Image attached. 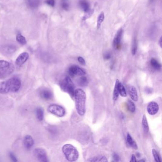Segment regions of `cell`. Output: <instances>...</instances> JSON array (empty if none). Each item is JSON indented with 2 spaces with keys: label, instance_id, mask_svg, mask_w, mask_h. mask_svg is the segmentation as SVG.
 <instances>
[{
  "label": "cell",
  "instance_id": "7a4b0ae2",
  "mask_svg": "<svg viewBox=\"0 0 162 162\" xmlns=\"http://www.w3.org/2000/svg\"><path fill=\"white\" fill-rule=\"evenodd\" d=\"M74 97L77 113L80 116H83L86 112V95L85 92L82 89H77L75 90Z\"/></svg>",
  "mask_w": 162,
  "mask_h": 162
},
{
  "label": "cell",
  "instance_id": "e0dca14e",
  "mask_svg": "<svg viewBox=\"0 0 162 162\" xmlns=\"http://www.w3.org/2000/svg\"><path fill=\"white\" fill-rule=\"evenodd\" d=\"M127 141L129 145H130V147H132L133 148L135 149V150L138 148V146L136 142L134 140L131 135L129 133L127 134Z\"/></svg>",
  "mask_w": 162,
  "mask_h": 162
},
{
  "label": "cell",
  "instance_id": "30bf717a",
  "mask_svg": "<svg viewBox=\"0 0 162 162\" xmlns=\"http://www.w3.org/2000/svg\"><path fill=\"white\" fill-rule=\"evenodd\" d=\"M29 58V55L27 52H23L21 54L16 60L15 64L17 67H21L26 62Z\"/></svg>",
  "mask_w": 162,
  "mask_h": 162
},
{
  "label": "cell",
  "instance_id": "8fae6325",
  "mask_svg": "<svg viewBox=\"0 0 162 162\" xmlns=\"http://www.w3.org/2000/svg\"><path fill=\"white\" fill-rule=\"evenodd\" d=\"M159 105L155 102H151L148 104L147 110L149 114L150 115H154L157 113L159 110Z\"/></svg>",
  "mask_w": 162,
  "mask_h": 162
},
{
  "label": "cell",
  "instance_id": "ac0fdd59",
  "mask_svg": "<svg viewBox=\"0 0 162 162\" xmlns=\"http://www.w3.org/2000/svg\"><path fill=\"white\" fill-rule=\"evenodd\" d=\"M142 125L144 132L145 133H147L149 131V128L147 117L145 116V115H144L143 118H142Z\"/></svg>",
  "mask_w": 162,
  "mask_h": 162
},
{
  "label": "cell",
  "instance_id": "6da1fadb",
  "mask_svg": "<svg viewBox=\"0 0 162 162\" xmlns=\"http://www.w3.org/2000/svg\"><path fill=\"white\" fill-rule=\"evenodd\" d=\"M21 86L20 79L16 77L0 82V94L17 92L20 89Z\"/></svg>",
  "mask_w": 162,
  "mask_h": 162
},
{
  "label": "cell",
  "instance_id": "74e56055",
  "mask_svg": "<svg viewBox=\"0 0 162 162\" xmlns=\"http://www.w3.org/2000/svg\"><path fill=\"white\" fill-rule=\"evenodd\" d=\"M100 162H108V160L105 157H100Z\"/></svg>",
  "mask_w": 162,
  "mask_h": 162
},
{
  "label": "cell",
  "instance_id": "d590c367",
  "mask_svg": "<svg viewBox=\"0 0 162 162\" xmlns=\"http://www.w3.org/2000/svg\"><path fill=\"white\" fill-rule=\"evenodd\" d=\"M104 57V59H105V60H109L111 57V55L109 52H107V53H105V54Z\"/></svg>",
  "mask_w": 162,
  "mask_h": 162
},
{
  "label": "cell",
  "instance_id": "ffe728a7",
  "mask_svg": "<svg viewBox=\"0 0 162 162\" xmlns=\"http://www.w3.org/2000/svg\"><path fill=\"white\" fill-rule=\"evenodd\" d=\"M79 5H80L81 9L85 12H86L89 10V7H90L89 5L88 2L86 1V0H80V2H79Z\"/></svg>",
  "mask_w": 162,
  "mask_h": 162
},
{
  "label": "cell",
  "instance_id": "ba28073f",
  "mask_svg": "<svg viewBox=\"0 0 162 162\" xmlns=\"http://www.w3.org/2000/svg\"><path fill=\"white\" fill-rule=\"evenodd\" d=\"M69 73L71 76H84L86 74L85 71L78 66H72L69 69Z\"/></svg>",
  "mask_w": 162,
  "mask_h": 162
},
{
  "label": "cell",
  "instance_id": "9c48e42d",
  "mask_svg": "<svg viewBox=\"0 0 162 162\" xmlns=\"http://www.w3.org/2000/svg\"><path fill=\"white\" fill-rule=\"evenodd\" d=\"M123 32V30L122 28H121L118 31L117 34L115 35L113 40V46L115 50H119L121 47V41Z\"/></svg>",
  "mask_w": 162,
  "mask_h": 162
},
{
  "label": "cell",
  "instance_id": "603a6c76",
  "mask_svg": "<svg viewBox=\"0 0 162 162\" xmlns=\"http://www.w3.org/2000/svg\"><path fill=\"white\" fill-rule=\"evenodd\" d=\"M104 14L102 11V12L100 13V15H99V17L98 18V20H97V30H99V29L100 26H101V24H102L103 21H104Z\"/></svg>",
  "mask_w": 162,
  "mask_h": 162
},
{
  "label": "cell",
  "instance_id": "7c38bea8",
  "mask_svg": "<svg viewBox=\"0 0 162 162\" xmlns=\"http://www.w3.org/2000/svg\"><path fill=\"white\" fill-rule=\"evenodd\" d=\"M1 51L4 54L9 55L12 54L16 51V48L12 45H6L2 47Z\"/></svg>",
  "mask_w": 162,
  "mask_h": 162
},
{
  "label": "cell",
  "instance_id": "60d3db41",
  "mask_svg": "<svg viewBox=\"0 0 162 162\" xmlns=\"http://www.w3.org/2000/svg\"><path fill=\"white\" fill-rule=\"evenodd\" d=\"M138 162H145V160H144V159H141V160H139Z\"/></svg>",
  "mask_w": 162,
  "mask_h": 162
},
{
  "label": "cell",
  "instance_id": "2e32d148",
  "mask_svg": "<svg viewBox=\"0 0 162 162\" xmlns=\"http://www.w3.org/2000/svg\"><path fill=\"white\" fill-rule=\"evenodd\" d=\"M119 80L117 79L115 81V85L114 89L113 95V99L114 101H117L119 97L118 91V84L119 83Z\"/></svg>",
  "mask_w": 162,
  "mask_h": 162
},
{
  "label": "cell",
  "instance_id": "5b68a950",
  "mask_svg": "<svg viewBox=\"0 0 162 162\" xmlns=\"http://www.w3.org/2000/svg\"><path fill=\"white\" fill-rule=\"evenodd\" d=\"M61 86L64 90L68 92L72 97H74L75 92L74 85L69 76H67L65 78L63 81H62Z\"/></svg>",
  "mask_w": 162,
  "mask_h": 162
},
{
  "label": "cell",
  "instance_id": "f546056e",
  "mask_svg": "<svg viewBox=\"0 0 162 162\" xmlns=\"http://www.w3.org/2000/svg\"><path fill=\"white\" fill-rule=\"evenodd\" d=\"M152 154H153V155L154 160H155L156 162H161V158H160V156L159 155L158 153L157 150L154 149H153L152 150Z\"/></svg>",
  "mask_w": 162,
  "mask_h": 162
},
{
  "label": "cell",
  "instance_id": "8d00e7d4",
  "mask_svg": "<svg viewBox=\"0 0 162 162\" xmlns=\"http://www.w3.org/2000/svg\"><path fill=\"white\" fill-rule=\"evenodd\" d=\"M137 159L135 157V155L134 154H133L132 155V157H131V159H130V162H137Z\"/></svg>",
  "mask_w": 162,
  "mask_h": 162
},
{
  "label": "cell",
  "instance_id": "8992f818",
  "mask_svg": "<svg viewBox=\"0 0 162 162\" xmlns=\"http://www.w3.org/2000/svg\"><path fill=\"white\" fill-rule=\"evenodd\" d=\"M48 111L52 114L57 115L59 117H63L65 114L66 111L63 107L58 105L52 104L48 107Z\"/></svg>",
  "mask_w": 162,
  "mask_h": 162
},
{
  "label": "cell",
  "instance_id": "e575fe53",
  "mask_svg": "<svg viewBox=\"0 0 162 162\" xmlns=\"http://www.w3.org/2000/svg\"><path fill=\"white\" fill-rule=\"evenodd\" d=\"M78 60L79 62L81 64L83 65H85L86 64L85 60L84 58H82L81 57H78Z\"/></svg>",
  "mask_w": 162,
  "mask_h": 162
},
{
  "label": "cell",
  "instance_id": "5bb4252c",
  "mask_svg": "<svg viewBox=\"0 0 162 162\" xmlns=\"http://www.w3.org/2000/svg\"><path fill=\"white\" fill-rule=\"evenodd\" d=\"M24 144L26 148L30 149L34 144V139L31 135H26L24 138Z\"/></svg>",
  "mask_w": 162,
  "mask_h": 162
},
{
  "label": "cell",
  "instance_id": "277c9868",
  "mask_svg": "<svg viewBox=\"0 0 162 162\" xmlns=\"http://www.w3.org/2000/svg\"><path fill=\"white\" fill-rule=\"evenodd\" d=\"M15 67L10 62L0 60V79H6L14 72Z\"/></svg>",
  "mask_w": 162,
  "mask_h": 162
},
{
  "label": "cell",
  "instance_id": "4dcf8cb0",
  "mask_svg": "<svg viewBox=\"0 0 162 162\" xmlns=\"http://www.w3.org/2000/svg\"><path fill=\"white\" fill-rule=\"evenodd\" d=\"M45 3L48 5L54 7L55 5V0H46Z\"/></svg>",
  "mask_w": 162,
  "mask_h": 162
},
{
  "label": "cell",
  "instance_id": "f1b7e54d",
  "mask_svg": "<svg viewBox=\"0 0 162 162\" xmlns=\"http://www.w3.org/2000/svg\"><path fill=\"white\" fill-rule=\"evenodd\" d=\"M79 84L82 87H85L87 86L88 84V80L87 77H81L79 80Z\"/></svg>",
  "mask_w": 162,
  "mask_h": 162
},
{
  "label": "cell",
  "instance_id": "cb8c5ba5",
  "mask_svg": "<svg viewBox=\"0 0 162 162\" xmlns=\"http://www.w3.org/2000/svg\"><path fill=\"white\" fill-rule=\"evenodd\" d=\"M29 5L31 8H36L40 5V0H27Z\"/></svg>",
  "mask_w": 162,
  "mask_h": 162
},
{
  "label": "cell",
  "instance_id": "4316f807",
  "mask_svg": "<svg viewBox=\"0 0 162 162\" xmlns=\"http://www.w3.org/2000/svg\"><path fill=\"white\" fill-rule=\"evenodd\" d=\"M137 50H138V41H137V39L134 38V39L132 48V54L133 55H134L136 54Z\"/></svg>",
  "mask_w": 162,
  "mask_h": 162
},
{
  "label": "cell",
  "instance_id": "b9f144b4",
  "mask_svg": "<svg viewBox=\"0 0 162 162\" xmlns=\"http://www.w3.org/2000/svg\"><path fill=\"white\" fill-rule=\"evenodd\" d=\"M150 1H153V0H150Z\"/></svg>",
  "mask_w": 162,
  "mask_h": 162
},
{
  "label": "cell",
  "instance_id": "d6a6232c",
  "mask_svg": "<svg viewBox=\"0 0 162 162\" xmlns=\"http://www.w3.org/2000/svg\"><path fill=\"white\" fill-rule=\"evenodd\" d=\"M9 156H10V157L11 159V160H12L13 162H17L18 160H17V158L15 156V154H14L10 152V154H9Z\"/></svg>",
  "mask_w": 162,
  "mask_h": 162
},
{
  "label": "cell",
  "instance_id": "7402d4cb",
  "mask_svg": "<svg viewBox=\"0 0 162 162\" xmlns=\"http://www.w3.org/2000/svg\"><path fill=\"white\" fill-rule=\"evenodd\" d=\"M119 94L123 97H127V94L125 88L121 82H119L118 84Z\"/></svg>",
  "mask_w": 162,
  "mask_h": 162
},
{
  "label": "cell",
  "instance_id": "4fadbf2b",
  "mask_svg": "<svg viewBox=\"0 0 162 162\" xmlns=\"http://www.w3.org/2000/svg\"><path fill=\"white\" fill-rule=\"evenodd\" d=\"M40 97L43 99L46 100H49L51 99L53 97L52 92L47 89H42L40 92Z\"/></svg>",
  "mask_w": 162,
  "mask_h": 162
},
{
  "label": "cell",
  "instance_id": "d6986e66",
  "mask_svg": "<svg viewBox=\"0 0 162 162\" xmlns=\"http://www.w3.org/2000/svg\"><path fill=\"white\" fill-rule=\"evenodd\" d=\"M36 115L38 120L40 121H42L44 118V110L43 109L39 108L36 109Z\"/></svg>",
  "mask_w": 162,
  "mask_h": 162
},
{
  "label": "cell",
  "instance_id": "83f0119b",
  "mask_svg": "<svg viewBox=\"0 0 162 162\" xmlns=\"http://www.w3.org/2000/svg\"><path fill=\"white\" fill-rule=\"evenodd\" d=\"M128 110L134 113L135 111V106L133 102L131 101V100H128Z\"/></svg>",
  "mask_w": 162,
  "mask_h": 162
},
{
  "label": "cell",
  "instance_id": "f35d334b",
  "mask_svg": "<svg viewBox=\"0 0 162 162\" xmlns=\"http://www.w3.org/2000/svg\"><path fill=\"white\" fill-rule=\"evenodd\" d=\"M159 45H160V47L162 48V37H161L159 40Z\"/></svg>",
  "mask_w": 162,
  "mask_h": 162
},
{
  "label": "cell",
  "instance_id": "3957f363",
  "mask_svg": "<svg viewBox=\"0 0 162 162\" xmlns=\"http://www.w3.org/2000/svg\"><path fill=\"white\" fill-rule=\"evenodd\" d=\"M62 150L66 158L70 162H74L79 158V152L73 145L70 144H65L62 147Z\"/></svg>",
  "mask_w": 162,
  "mask_h": 162
},
{
  "label": "cell",
  "instance_id": "d4e9b609",
  "mask_svg": "<svg viewBox=\"0 0 162 162\" xmlns=\"http://www.w3.org/2000/svg\"><path fill=\"white\" fill-rule=\"evenodd\" d=\"M16 40L19 42V44L24 45L26 44V40L25 38L22 36L21 34H18L16 36Z\"/></svg>",
  "mask_w": 162,
  "mask_h": 162
},
{
  "label": "cell",
  "instance_id": "484cf974",
  "mask_svg": "<svg viewBox=\"0 0 162 162\" xmlns=\"http://www.w3.org/2000/svg\"><path fill=\"white\" fill-rule=\"evenodd\" d=\"M94 11V9H91V10L89 9V11L85 12L84 15L82 18V20L85 21L89 19V18H90L93 14Z\"/></svg>",
  "mask_w": 162,
  "mask_h": 162
},
{
  "label": "cell",
  "instance_id": "52a82bcc",
  "mask_svg": "<svg viewBox=\"0 0 162 162\" xmlns=\"http://www.w3.org/2000/svg\"><path fill=\"white\" fill-rule=\"evenodd\" d=\"M34 154L36 157L40 162H48L46 152L44 149L41 148H37L34 151Z\"/></svg>",
  "mask_w": 162,
  "mask_h": 162
},
{
  "label": "cell",
  "instance_id": "9a60e30c",
  "mask_svg": "<svg viewBox=\"0 0 162 162\" xmlns=\"http://www.w3.org/2000/svg\"><path fill=\"white\" fill-rule=\"evenodd\" d=\"M128 93L130 98L134 101L138 100V95L137 89L133 86H130L128 88Z\"/></svg>",
  "mask_w": 162,
  "mask_h": 162
},
{
  "label": "cell",
  "instance_id": "836d02e7",
  "mask_svg": "<svg viewBox=\"0 0 162 162\" xmlns=\"http://www.w3.org/2000/svg\"><path fill=\"white\" fill-rule=\"evenodd\" d=\"M61 6H62V8L65 10H68L69 8V4L67 2H62Z\"/></svg>",
  "mask_w": 162,
  "mask_h": 162
},
{
  "label": "cell",
  "instance_id": "ab89813d",
  "mask_svg": "<svg viewBox=\"0 0 162 162\" xmlns=\"http://www.w3.org/2000/svg\"><path fill=\"white\" fill-rule=\"evenodd\" d=\"M136 155H137V157H138V158L140 157V153H137V154H136Z\"/></svg>",
  "mask_w": 162,
  "mask_h": 162
},
{
  "label": "cell",
  "instance_id": "1f68e13d",
  "mask_svg": "<svg viewBox=\"0 0 162 162\" xmlns=\"http://www.w3.org/2000/svg\"><path fill=\"white\" fill-rule=\"evenodd\" d=\"M112 157L113 158L115 162H119L120 161V157L119 156L118 154L116 153H114L112 154Z\"/></svg>",
  "mask_w": 162,
  "mask_h": 162
},
{
  "label": "cell",
  "instance_id": "44dd1931",
  "mask_svg": "<svg viewBox=\"0 0 162 162\" xmlns=\"http://www.w3.org/2000/svg\"><path fill=\"white\" fill-rule=\"evenodd\" d=\"M150 63H151L152 67L156 70H159L161 69V65L159 63L158 61L156 59L152 58L151 60V61H150Z\"/></svg>",
  "mask_w": 162,
  "mask_h": 162
}]
</instances>
